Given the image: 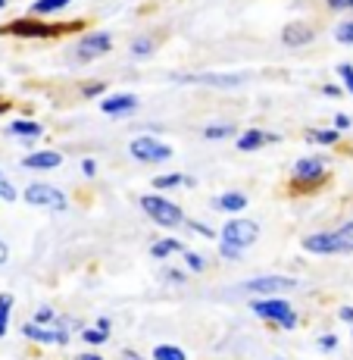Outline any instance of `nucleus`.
Wrapping results in <instances>:
<instances>
[{
	"instance_id": "nucleus-32",
	"label": "nucleus",
	"mask_w": 353,
	"mask_h": 360,
	"mask_svg": "<svg viewBox=\"0 0 353 360\" xmlns=\"http://www.w3.org/2000/svg\"><path fill=\"white\" fill-rule=\"evenodd\" d=\"M10 310H13V295H0V320L10 323Z\"/></svg>"
},
{
	"instance_id": "nucleus-4",
	"label": "nucleus",
	"mask_w": 353,
	"mask_h": 360,
	"mask_svg": "<svg viewBox=\"0 0 353 360\" xmlns=\"http://www.w3.org/2000/svg\"><path fill=\"white\" fill-rule=\"evenodd\" d=\"M253 314L262 316L269 323H279L281 329H294L297 326V314L288 301L281 297H262V301H253Z\"/></svg>"
},
{
	"instance_id": "nucleus-23",
	"label": "nucleus",
	"mask_w": 353,
	"mask_h": 360,
	"mask_svg": "<svg viewBox=\"0 0 353 360\" xmlns=\"http://www.w3.org/2000/svg\"><path fill=\"white\" fill-rule=\"evenodd\" d=\"M154 360H188V357H185V351L175 348V345H156Z\"/></svg>"
},
{
	"instance_id": "nucleus-34",
	"label": "nucleus",
	"mask_w": 353,
	"mask_h": 360,
	"mask_svg": "<svg viewBox=\"0 0 353 360\" xmlns=\"http://www.w3.org/2000/svg\"><path fill=\"white\" fill-rule=\"evenodd\" d=\"M0 198H4V200H16V198H19V195H16V188H13V185L6 182V179L0 182Z\"/></svg>"
},
{
	"instance_id": "nucleus-30",
	"label": "nucleus",
	"mask_w": 353,
	"mask_h": 360,
	"mask_svg": "<svg viewBox=\"0 0 353 360\" xmlns=\"http://www.w3.org/2000/svg\"><path fill=\"white\" fill-rule=\"evenodd\" d=\"M185 263H188L191 273H204V266H206V260L200 257V254H194V251H185Z\"/></svg>"
},
{
	"instance_id": "nucleus-9",
	"label": "nucleus",
	"mask_w": 353,
	"mask_h": 360,
	"mask_svg": "<svg viewBox=\"0 0 353 360\" xmlns=\"http://www.w3.org/2000/svg\"><path fill=\"white\" fill-rule=\"evenodd\" d=\"M169 79L197 82V85H213V88H238V85H244L247 82V75L244 72H234V75H228V72H204V75H169Z\"/></svg>"
},
{
	"instance_id": "nucleus-29",
	"label": "nucleus",
	"mask_w": 353,
	"mask_h": 360,
	"mask_svg": "<svg viewBox=\"0 0 353 360\" xmlns=\"http://www.w3.org/2000/svg\"><path fill=\"white\" fill-rule=\"evenodd\" d=\"M107 335H109V332H103V329H85V332H81V342H88V345H103V342H107Z\"/></svg>"
},
{
	"instance_id": "nucleus-10",
	"label": "nucleus",
	"mask_w": 353,
	"mask_h": 360,
	"mask_svg": "<svg viewBox=\"0 0 353 360\" xmlns=\"http://www.w3.org/2000/svg\"><path fill=\"white\" fill-rule=\"evenodd\" d=\"M325 176V160L319 157H303V160L294 163V179L300 185H316Z\"/></svg>"
},
{
	"instance_id": "nucleus-31",
	"label": "nucleus",
	"mask_w": 353,
	"mask_h": 360,
	"mask_svg": "<svg viewBox=\"0 0 353 360\" xmlns=\"http://www.w3.org/2000/svg\"><path fill=\"white\" fill-rule=\"evenodd\" d=\"M338 75L344 79V88L353 94V66L350 63H341V66H338Z\"/></svg>"
},
{
	"instance_id": "nucleus-22",
	"label": "nucleus",
	"mask_w": 353,
	"mask_h": 360,
	"mask_svg": "<svg viewBox=\"0 0 353 360\" xmlns=\"http://www.w3.org/2000/svg\"><path fill=\"white\" fill-rule=\"evenodd\" d=\"M188 182V176H182V172H166V176H156L154 179V188L160 191H169V188H178V185Z\"/></svg>"
},
{
	"instance_id": "nucleus-6",
	"label": "nucleus",
	"mask_w": 353,
	"mask_h": 360,
	"mask_svg": "<svg viewBox=\"0 0 353 360\" xmlns=\"http://www.w3.org/2000/svg\"><path fill=\"white\" fill-rule=\"evenodd\" d=\"M241 288H244L247 295L279 297V295H285V292H294L297 279H291V276H257V279H247Z\"/></svg>"
},
{
	"instance_id": "nucleus-37",
	"label": "nucleus",
	"mask_w": 353,
	"mask_h": 360,
	"mask_svg": "<svg viewBox=\"0 0 353 360\" xmlns=\"http://www.w3.org/2000/svg\"><path fill=\"white\" fill-rule=\"evenodd\" d=\"M331 10H353V0H325Z\"/></svg>"
},
{
	"instance_id": "nucleus-17",
	"label": "nucleus",
	"mask_w": 353,
	"mask_h": 360,
	"mask_svg": "<svg viewBox=\"0 0 353 360\" xmlns=\"http://www.w3.org/2000/svg\"><path fill=\"white\" fill-rule=\"evenodd\" d=\"M213 207H216V210H225V213H241L247 207V198L241 195V191H225L222 198L213 200Z\"/></svg>"
},
{
	"instance_id": "nucleus-50",
	"label": "nucleus",
	"mask_w": 353,
	"mask_h": 360,
	"mask_svg": "<svg viewBox=\"0 0 353 360\" xmlns=\"http://www.w3.org/2000/svg\"><path fill=\"white\" fill-rule=\"evenodd\" d=\"M0 179H4V176H0Z\"/></svg>"
},
{
	"instance_id": "nucleus-1",
	"label": "nucleus",
	"mask_w": 353,
	"mask_h": 360,
	"mask_svg": "<svg viewBox=\"0 0 353 360\" xmlns=\"http://www.w3.org/2000/svg\"><path fill=\"white\" fill-rule=\"evenodd\" d=\"M257 238H260V226L253 219H244V217L228 219L222 226V238H219V254L228 260H238Z\"/></svg>"
},
{
	"instance_id": "nucleus-38",
	"label": "nucleus",
	"mask_w": 353,
	"mask_h": 360,
	"mask_svg": "<svg viewBox=\"0 0 353 360\" xmlns=\"http://www.w3.org/2000/svg\"><path fill=\"white\" fill-rule=\"evenodd\" d=\"M81 172H85V176H97V160H91V157L81 160Z\"/></svg>"
},
{
	"instance_id": "nucleus-26",
	"label": "nucleus",
	"mask_w": 353,
	"mask_h": 360,
	"mask_svg": "<svg viewBox=\"0 0 353 360\" xmlns=\"http://www.w3.org/2000/svg\"><path fill=\"white\" fill-rule=\"evenodd\" d=\"M154 53V41L150 38H135L131 41V57H150Z\"/></svg>"
},
{
	"instance_id": "nucleus-27",
	"label": "nucleus",
	"mask_w": 353,
	"mask_h": 360,
	"mask_svg": "<svg viewBox=\"0 0 353 360\" xmlns=\"http://www.w3.org/2000/svg\"><path fill=\"white\" fill-rule=\"evenodd\" d=\"M335 38H338V44H353V19H347V22L338 25Z\"/></svg>"
},
{
	"instance_id": "nucleus-20",
	"label": "nucleus",
	"mask_w": 353,
	"mask_h": 360,
	"mask_svg": "<svg viewBox=\"0 0 353 360\" xmlns=\"http://www.w3.org/2000/svg\"><path fill=\"white\" fill-rule=\"evenodd\" d=\"M69 4H72V0H34V4H32V16H47V13H60V10H66Z\"/></svg>"
},
{
	"instance_id": "nucleus-48",
	"label": "nucleus",
	"mask_w": 353,
	"mask_h": 360,
	"mask_svg": "<svg viewBox=\"0 0 353 360\" xmlns=\"http://www.w3.org/2000/svg\"><path fill=\"white\" fill-rule=\"evenodd\" d=\"M4 6H6V0H0V10H4Z\"/></svg>"
},
{
	"instance_id": "nucleus-41",
	"label": "nucleus",
	"mask_w": 353,
	"mask_h": 360,
	"mask_svg": "<svg viewBox=\"0 0 353 360\" xmlns=\"http://www.w3.org/2000/svg\"><path fill=\"white\" fill-rule=\"evenodd\" d=\"M338 316H341L344 323H353V307H341L338 310Z\"/></svg>"
},
{
	"instance_id": "nucleus-2",
	"label": "nucleus",
	"mask_w": 353,
	"mask_h": 360,
	"mask_svg": "<svg viewBox=\"0 0 353 360\" xmlns=\"http://www.w3.org/2000/svg\"><path fill=\"white\" fill-rule=\"evenodd\" d=\"M79 22H63V25H51L41 22L38 16H25V19H13V22L0 25V34H13V38H60L66 32H75Z\"/></svg>"
},
{
	"instance_id": "nucleus-14",
	"label": "nucleus",
	"mask_w": 353,
	"mask_h": 360,
	"mask_svg": "<svg viewBox=\"0 0 353 360\" xmlns=\"http://www.w3.org/2000/svg\"><path fill=\"white\" fill-rule=\"evenodd\" d=\"M135 107H138L135 94H109V98L100 103V113H107V116H126Z\"/></svg>"
},
{
	"instance_id": "nucleus-3",
	"label": "nucleus",
	"mask_w": 353,
	"mask_h": 360,
	"mask_svg": "<svg viewBox=\"0 0 353 360\" xmlns=\"http://www.w3.org/2000/svg\"><path fill=\"white\" fill-rule=\"evenodd\" d=\"M141 210L147 213L156 226H163V229H178V226L188 223L185 213H182V207L172 204V200H166L163 195H144L141 198Z\"/></svg>"
},
{
	"instance_id": "nucleus-21",
	"label": "nucleus",
	"mask_w": 353,
	"mask_h": 360,
	"mask_svg": "<svg viewBox=\"0 0 353 360\" xmlns=\"http://www.w3.org/2000/svg\"><path fill=\"white\" fill-rule=\"evenodd\" d=\"M234 135V126L232 122H213V126L204 129V138L206 141H222V138H232Z\"/></svg>"
},
{
	"instance_id": "nucleus-43",
	"label": "nucleus",
	"mask_w": 353,
	"mask_h": 360,
	"mask_svg": "<svg viewBox=\"0 0 353 360\" xmlns=\"http://www.w3.org/2000/svg\"><path fill=\"white\" fill-rule=\"evenodd\" d=\"M6 257H10V248H6L4 241H0V266H4V263H6Z\"/></svg>"
},
{
	"instance_id": "nucleus-24",
	"label": "nucleus",
	"mask_w": 353,
	"mask_h": 360,
	"mask_svg": "<svg viewBox=\"0 0 353 360\" xmlns=\"http://www.w3.org/2000/svg\"><path fill=\"white\" fill-rule=\"evenodd\" d=\"M335 235H338V248H341V251H347V254H353V219H350V223H344Z\"/></svg>"
},
{
	"instance_id": "nucleus-47",
	"label": "nucleus",
	"mask_w": 353,
	"mask_h": 360,
	"mask_svg": "<svg viewBox=\"0 0 353 360\" xmlns=\"http://www.w3.org/2000/svg\"><path fill=\"white\" fill-rule=\"evenodd\" d=\"M4 335H6V323L0 320V338H4Z\"/></svg>"
},
{
	"instance_id": "nucleus-42",
	"label": "nucleus",
	"mask_w": 353,
	"mask_h": 360,
	"mask_svg": "<svg viewBox=\"0 0 353 360\" xmlns=\"http://www.w3.org/2000/svg\"><path fill=\"white\" fill-rule=\"evenodd\" d=\"M322 91H325V94H328V98H341V88H338V85H325V88H322Z\"/></svg>"
},
{
	"instance_id": "nucleus-49",
	"label": "nucleus",
	"mask_w": 353,
	"mask_h": 360,
	"mask_svg": "<svg viewBox=\"0 0 353 360\" xmlns=\"http://www.w3.org/2000/svg\"><path fill=\"white\" fill-rule=\"evenodd\" d=\"M0 182H4V179H0Z\"/></svg>"
},
{
	"instance_id": "nucleus-8",
	"label": "nucleus",
	"mask_w": 353,
	"mask_h": 360,
	"mask_svg": "<svg viewBox=\"0 0 353 360\" xmlns=\"http://www.w3.org/2000/svg\"><path fill=\"white\" fill-rule=\"evenodd\" d=\"M109 47H113V38H109L107 32H91V34H85V38H79V44H75V60L88 63V60H97V57H103V53H109Z\"/></svg>"
},
{
	"instance_id": "nucleus-15",
	"label": "nucleus",
	"mask_w": 353,
	"mask_h": 360,
	"mask_svg": "<svg viewBox=\"0 0 353 360\" xmlns=\"http://www.w3.org/2000/svg\"><path fill=\"white\" fill-rule=\"evenodd\" d=\"M275 141H279V135H272V131L247 129V131H241V138L234 144H238V150H260L262 144H275Z\"/></svg>"
},
{
	"instance_id": "nucleus-28",
	"label": "nucleus",
	"mask_w": 353,
	"mask_h": 360,
	"mask_svg": "<svg viewBox=\"0 0 353 360\" xmlns=\"http://www.w3.org/2000/svg\"><path fill=\"white\" fill-rule=\"evenodd\" d=\"M60 316H57V310H51V307H38V314H34V320L32 323H38V326H51V323H57Z\"/></svg>"
},
{
	"instance_id": "nucleus-7",
	"label": "nucleus",
	"mask_w": 353,
	"mask_h": 360,
	"mask_svg": "<svg viewBox=\"0 0 353 360\" xmlns=\"http://www.w3.org/2000/svg\"><path fill=\"white\" fill-rule=\"evenodd\" d=\"M25 204H32V207H47V210H57V213H63L66 207H69V200L66 195L60 188H53V185H44V182H34L25 188Z\"/></svg>"
},
{
	"instance_id": "nucleus-18",
	"label": "nucleus",
	"mask_w": 353,
	"mask_h": 360,
	"mask_svg": "<svg viewBox=\"0 0 353 360\" xmlns=\"http://www.w3.org/2000/svg\"><path fill=\"white\" fill-rule=\"evenodd\" d=\"M10 135H16V138H22V141H32V138H41V122H32V120H16V122H10Z\"/></svg>"
},
{
	"instance_id": "nucleus-44",
	"label": "nucleus",
	"mask_w": 353,
	"mask_h": 360,
	"mask_svg": "<svg viewBox=\"0 0 353 360\" xmlns=\"http://www.w3.org/2000/svg\"><path fill=\"white\" fill-rule=\"evenodd\" d=\"M97 329H103V332H109V320H107V316H100V320H97Z\"/></svg>"
},
{
	"instance_id": "nucleus-40",
	"label": "nucleus",
	"mask_w": 353,
	"mask_h": 360,
	"mask_svg": "<svg viewBox=\"0 0 353 360\" xmlns=\"http://www.w3.org/2000/svg\"><path fill=\"white\" fill-rule=\"evenodd\" d=\"M166 279H169V282H182L185 273H178V269H166Z\"/></svg>"
},
{
	"instance_id": "nucleus-11",
	"label": "nucleus",
	"mask_w": 353,
	"mask_h": 360,
	"mask_svg": "<svg viewBox=\"0 0 353 360\" xmlns=\"http://www.w3.org/2000/svg\"><path fill=\"white\" fill-rule=\"evenodd\" d=\"M303 251L325 257V254H338L341 248H338V235L335 232H313V235L303 238Z\"/></svg>"
},
{
	"instance_id": "nucleus-46",
	"label": "nucleus",
	"mask_w": 353,
	"mask_h": 360,
	"mask_svg": "<svg viewBox=\"0 0 353 360\" xmlns=\"http://www.w3.org/2000/svg\"><path fill=\"white\" fill-rule=\"evenodd\" d=\"M126 360H144V357H138V354H131V351H126Z\"/></svg>"
},
{
	"instance_id": "nucleus-33",
	"label": "nucleus",
	"mask_w": 353,
	"mask_h": 360,
	"mask_svg": "<svg viewBox=\"0 0 353 360\" xmlns=\"http://www.w3.org/2000/svg\"><path fill=\"white\" fill-rule=\"evenodd\" d=\"M103 91H107V85H103V82H91V85H85V91H81V94H85V98H97V94H103Z\"/></svg>"
},
{
	"instance_id": "nucleus-36",
	"label": "nucleus",
	"mask_w": 353,
	"mask_h": 360,
	"mask_svg": "<svg viewBox=\"0 0 353 360\" xmlns=\"http://www.w3.org/2000/svg\"><path fill=\"white\" fill-rule=\"evenodd\" d=\"M188 226H191L194 232H200V235H206V238H213V229H210V226H206V223H197V219H188Z\"/></svg>"
},
{
	"instance_id": "nucleus-35",
	"label": "nucleus",
	"mask_w": 353,
	"mask_h": 360,
	"mask_svg": "<svg viewBox=\"0 0 353 360\" xmlns=\"http://www.w3.org/2000/svg\"><path fill=\"white\" fill-rule=\"evenodd\" d=\"M316 345H319L322 351H335V348H338V335H322Z\"/></svg>"
},
{
	"instance_id": "nucleus-13",
	"label": "nucleus",
	"mask_w": 353,
	"mask_h": 360,
	"mask_svg": "<svg viewBox=\"0 0 353 360\" xmlns=\"http://www.w3.org/2000/svg\"><path fill=\"white\" fill-rule=\"evenodd\" d=\"M313 38H316V32H313V25H307V22H288L285 29H281V44L285 47H307Z\"/></svg>"
},
{
	"instance_id": "nucleus-39",
	"label": "nucleus",
	"mask_w": 353,
	"mask_h": 360,
	"mask_svg": "<svg viewBox=\"0 0 353 360\" xmlns=\"http://www.w3.org/2000/svg\"><path fill=\"white\" fill-rule=\"evenodd\" d=\"M335 129H338V131H341V129H350V116H347V113H338V116H335Z\"/></svg>"
},
{
	"instance_id": "nucleus-19",
	"label": "nucleus",
	"mask_w": 353,
	"mask_h": 360,
	"mask_svg": "<svg viewBox=\"0 0 353 360\" xmlns=\"http://www.w3.org/2000/svg\"><path fill=\"white\" fill-rule=\"evenodd\" d=\"M175 251H185V245L178 238H160L150 245V257H156V260L169 257V254H175Z\"/></svg>"
},
{
	"instance_id": "nucleus-12",
	"label": "nucleus",
	"mask_w": 353,
	"mask_h": 360,
	"mask_svg": "<svg viewBox=\"0 0 353 360\" xmlns=\"http://www.w3.org/2000/svg\"><path fill=\"white\" fill-rule=\"evenodd\" d=\"M22 335L32 338L38 345H66L69 335L63 329H51V326H38V323H25L22 326Z\"/></svg>"
},
{
	"instance_id": "nucleus-25",
	"label": "nucleus",
	"mask_w": 353,
	"mask_h": 360,
	"mask_svg": "<svg viewBox=\"0 0 353 360\" xmlns=\"http://www.w3.org/2000/svg\"><path fill=\"white\" fill-rule=\"evenodd\" d=\"M338 129H313L309 131V141H316V144H335L338 141Z\"/></svg>"
},
{
	"instance_id": "nucleus-5",
	"label": "nucleus",
	"mask_w": 353,
	"mask_h": 360,
	"mask_svg": "<svg viewBox=\"0 0 353 360\" xmlns=\"http://www.w3.org/2000/svg\"><path fill=\"white\" fill-rule=\"evenodd\" d=\"M128 154L135 157L138 163H166L172 157V148H169V144H163L160 138L138 135V138H131Z\"/></svg>"
},
{
	"instance_id": "nucleus-16",
	"label": "nucleus",
	"mask_w": 353,
	"mask_h": 360,
	"mask_svg": "<svg viewBox=\"0 0 353 360\" xmlns=\"http://www.w3.org/2000/svg\"><path fill=\"white\" fill-rule=\"evenodd\" d=\"M60 163H63V154H57V150H38V154H29V157L22 160L25 169H38V172L57 169Z\"/></svg>"
},
{
	"instance_id": "nucleus-45",
	"label": "nucleus",
	"mask_w": 353,
	"mask_h": 360,
	"mask_svg": "<svg viewBox=\"0 0 353 360\" xmlns=\"http://www.w3.org/2000/svg\"><path fill=\"white\" fill-rule=\"evenodd\" d=\"M79 360H103V357H100V354H81Z\"/></svg>"
}]
</instances>
